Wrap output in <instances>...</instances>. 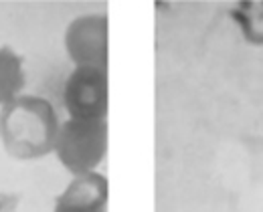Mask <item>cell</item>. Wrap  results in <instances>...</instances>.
<instances>
[{
    "instance_id": "obj_1",
    "label": "cell",
    "mask_w": 263,
    "mask_h": 212,
    "mask_svg": "<svg viewBox=\"0 0 263 212\" xmlns=\"http://www.w3.org/2000/svg\"><path fill=\"white\" fill-rule=\"evenodd\" d=\"M61 119L45 97L18 95L0 107V141L18 160H39L55 152Z\"/></svg>"
},
{
    "instance_id": "obj_2",
    "label": "cell",
    "mask_w": 263,
    "mask_h": 212,
    "mask_svg": "<svg viewBox=\"0 0 263 212\" xmlns=\"http://www.w3.org/2000/svg\"><path fill=\"white\" fill-rule=\"evenodd\" d=\"M53 154L71 176L98 172L107 154V119L67 117L61 121Z\"/></svg>"
},
{
    "instance_id": "obj_3",
    "label": "cell",
    "mask_w": 263,
    "mask_h": 212,
    "mask_svg": "<svg viewBox=\"0 0 263 212\" xmlns=\"http://www.w3.org/2000/svg\"><path fill=\"white\" fill-rule=\"evenodd\" d=\"M63 105L73 119H107L109 85L107 71L96 67H73L65 79Z\"/></svg>"
},
{
    "instance_id": "obj_4",
    "label": "cell",
    "mask_w": 263,
    "mask_h": 212,
    "mask_svg": "<svg viewBox=\"0 0 263 212\" xmlns=\"http://www.w3.org/2000/svg\"><path fill=\"white\" fill-rule=\"evenodd\" d=\"M67 57L75 67H96L107 71V16L87 12L75 16L65 29Z\"/></svg>"
},
{
    "instance_id": "obj_5",
    "label": "cell",
    "mask_w": 263,
    "mask_h": 212,
    "mask_svg": "<svg viewBox=\"0 0 263 212\" xmlns=\"http://www.w3.org/2000/svg\"><path fill=\"white\" fill-rule=\"evenodd\" d=\"M109 184L101 172L73 176L55 200L53 212H107Z\"/></svg>"
},
{
    "instance_id": "obj_6",
    "label": "cell",
    "mask_w": 263,
    "mask_h": 212,
    "mask_svg": "<svg viewBox=\"0 0 263 212\" xmlns=\"http://www.w3.org/2000/svg\"><path fill=\"white\" fill-rule=\"evenodd\" d=\"M27 83L25 61L8 45H0V107L23 95Z\"/></svg>"
},
{
    "instance_id": "obj_7",
    "label": "cell",
    "mask_w": 263,
    "mask_h": 212,
    "mask_svg": "<svg viewBox=\"0 0 263 212\" xmlns=\"http://www.w3.org/2000/svg\"><path fill=\"white\" fill-rule=\"evenodd\" d=\"M18 208V194L0 192V212H16Z\"/></svg>"
}]
</instances>
